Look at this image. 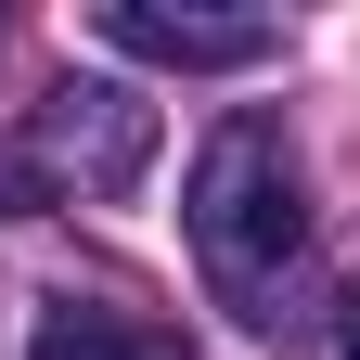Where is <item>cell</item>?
Masks as SVG:
<instances>
[{
  "instance_id": "obj_1",
  "label": "cell",
  "mask_w": 360,
  "mask_h": 360,
  "mask_svg": "<svg viewBox=\"0 0 360 360\" xmlns=\"http://www.w3.org/2000/svg\"><path fill=\"white\" fill-rule=\"evenodd\" d=\"M193 257H206L232 322H283V270L309 257V180H296L270 116L206 129V155H193Z\"/></svg>"
},
{
  "instance_id": "obj_2",
  "label": "cell",
  "mask_w": 360,
  "mask_h": 360,
  "mask_svg": "<svg viewBox=\"0 0 360 360\" xmlns=\"http://www.w3.org/2000/svg\"><path fill=\"white\" fill-rule=\"evenodd\" d=\"M13 167L39 180V193H129V180L155 167V103L142 90H116V77H65L52 103H39L13 129Z\"/></svg>"
},
{
  "instance_id": "obj_3",
  "label": "cell",
  "mask_w": 360,
  "mask_h": 360,
  "mask_svg": "<svg viewBox=\"0 0 360 360\" xmlns=\"http://www.w3.org/2000/svg\"><path fill=\"white\" fill-rule=\"evenodd\" d=\"M103 39L142 65H180V77H232V65L283 52V26H257V13H167V0H103Z\"/></svg>"
},
{
  "instance_id": "obj_4",
  "label": "cell",
  "mask_w": 360,
  "mask_h": 360,
  "mask_svg": "<svg viewBox=\"0 0 360 360\" xmlns=\"http://www.w3.org/2000/svg\"><path fill=\"white\" fill-rule=\"evenodd\" d=\"M26 360H180V347H167V322H142L129 296L52 283V296H39V322H26Z\"/></svg>"
},
{
  "instance_id": "obj_5",
  "label": "cell",
  "mask_w": 360,
  "mask_h": 360,
  "mask_svg": "<svg viewBox=\"0 0 360 360\" xmlns=\"http://www.w3.org/2000/svg\"><path fill=\"white\" fill-rule=\"evenodd\" d=\"M322 347H335V360H360V270L335 283V322H322Z\"/></svg>"
}]
</instances>
